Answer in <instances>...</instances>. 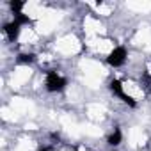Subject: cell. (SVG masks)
I'll list each match as a JSON object with an SVG mask.
<instances>
[{"mask_svg": "<svg viewBox=\"0 0 151 151\" xmlns=\"http://www.w3.org/2000/svg\"><path fill=\"white\" fill-rule=\"evenodd\" d=\"M110 151H116V149H110Z\"/></svg>", "mask_w": 151, "mask_h": 151, "instance_id": "8fae6325", "label": "cell"}, {"mask_svg": "<svg viewBox=\"0 0 151 151\" xmlns=\"http://www.w3.org/2000/svg\"><path fill=\"white\" fill-rule=\"evenodd\" d=\"M9 7H11L13 14H18V13H23L22 9L25 7V2H16V0H13V2H9Z\"/></svg>", "mask_w": 151, "mask_h": 151, "instance_id": "ba28073f", "label": "cell"}, {"mask_svg": "<svg viewBox=\"0 0 151 151\" xmlns=\"http://www.w3.org/2000/svg\"><path fill=\"white\" fill-rule=\"evenodd\" d=\"M37 151H50L48 147H41V149H37Z\"/></svg>", "mask_w": 151, "mask_h": 151, "instance_id": "9c48e42d", "label": "cell"}, {"mask_svg": "<svg viewBox=\"0 0 151 151\" xmlns=\"http://www.w3.org/2000/svg\"><path fill=\"white\" fill-rule=\"evenodd\" d=\"M77 151H82V149H77Z\"/></svg>", "mask_w": 151, "mask_h": 151, "instance_id": "30bf717a", "label": "cell"}, {"mask_svg": "<svg viewBox=\"0 0 151 151\" xmlns=\"http://www.w3.org/2000/svg\"><path fill=\"white\" fill-rule=\"evenodd\" d=\"M13 20H16V22H20L22 25H29V23H32V20H30V16H27L25 13H18V14H13Z\"/></svg>", "mask_w": 151, "mask_h": 151, "instance_id": "52a82bcc", "label": "cell"}, {"mask_svg": "<svg viewBox=\"0 0 151 151\" xmlns=\"http://www.w3.org/2000/svg\"><path fill=\"white\" fill-rule=\"evenodd\" d=\"M68 87V78L62 77L60 73L57 71H46L45 75V89L52 94H57V93H62L64 89Z\"/></svg>", "mask_w": 151, "mask_h": 151, "instance_id": "6da1fadb", "label": "cell"}, {"mask_svg": "<svg viewBox=\"0 0 151 151\" xmlns=\"http://www.w3.org/2000/svg\"><path fill=\"white\" fill-rule=\"evenodd\" d=\"M36 60H37V55L32 53V52H29V53H18V57H16V64H20V66H30Z\"/></svg>", "mask_w": 151, "mask_h": 151, "instance_id": "8992f818", "label": "cell"}, {"mask_svg": "<svg viewBox=\"0 0 151 151\" xmlns=\"http://www.w3.org/2000/svg\"><path fill=\"white\" fill-rule=\"evenodd\" d=\"M105 60H107V64L110 68H121L128 60V50L124 46H114L109 52V55L105 57Z\"/></svg>", "mask_w": 151, "mask_h": 151, "instance_id": "3957f363", "label": "cell"}, {"mask_svg": "<svg viewBox=\"0 0 151 151\" xmlns=\"http://www.w3.org/2000/svg\"><path fill=\"white\" fill-rule=\"evenodd\" d=\"M121 142H123V132H121V128H119V126H116V128L110 132V135L107 137V144H109L112 149H116Z\"/></svg>", "mask_w": 151, "mask_h": 151, "instance_id": "5b68a950", "label": "cell"}, {"mask_svg": "<svg viewBox=\"0 0 151 151\" xmlns=\"http://www.w3.org/2000/svg\"><path fill=\"white\" fill-rule=\"evenodd\" d=\"M22 29H23V25L20 23V22H16V20H11V22H7V23H4V27H2V32H4V36L11 41V43H14L18 37H20V34H22Z\"/></svg>", "mask_w": 151, "mask_h": 151, "instance_id": "277c9868", "label": "cell"}, {"mask_svg": "<svg viewBox=\"0 0 151 151\" xmlns=\"http://www.w3.org/2000/svg\"><path fill=\"white\" fill-rule=\"evenodd\" d=\"M109 91L116 96V98H119L124 105H128L130 109H137V100L133 98V96H130L126 91H124V86H123V82L119 80V78H112L110 82H109Z\"/></svg>", "mask_w": 151, "mask_h": 151, "instance_id": "7a4b0ae2", "label": "cell"}]
</instances>
